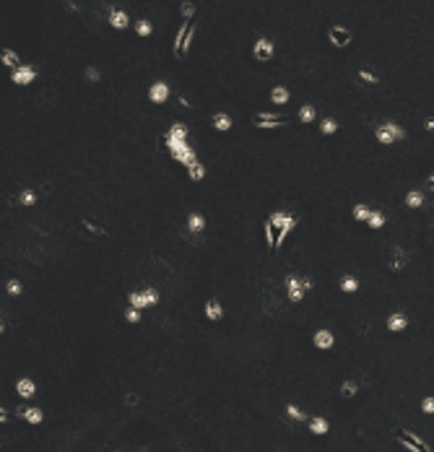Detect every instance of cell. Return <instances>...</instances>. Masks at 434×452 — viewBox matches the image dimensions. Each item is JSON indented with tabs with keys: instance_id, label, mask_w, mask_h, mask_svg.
<instances>
[{
	"instance_id": "cell-1",
	"label": "cell",
	"mask_w": 434,
	"mask_h": 452,
	"mask_svg": "<svg viewBox=\"0 0 434 452\" xmlns=\"http://www.w3.org/2000/svg\"><path fill=\"white\" fill-rule=\"evenodd\" d=\"M268 221L273 224L276 229H278V239H276V250H281V244H284V239L289 237L296 229V216H291V213H286V211H276V213H270L268 216Z\"/></svg>"
},
{
	"instance_id": "cell-2",
	"label": "cell",
	"mask_w": 434,
	"mask_h": 452,
	"mask_svg": "<svg viewBox=\"0 0 434 452\" xmlns=\"http://www.w3.org/2000/svg\"><path fill=\"white\" fill-rule=\"evenodd\" d=\"M375 138L382 146H393V143H398V141H403L405 138V130L401 125H395V122H382V125H377L375 127Z\"/></svg>"
},
{
	"instance_id": "cell-3",
	"label": "cell",
	"mask_w": 434,
	"mask_h": 452,
	"mask_svg": "<svg viewBox=\"0 0 434 452\" xmlns=\"http://www.w3.org/2000/svg\"><path fill=\"white\" fill-rule=\"evenodd\" d=\"M273 55H276L273 42L265 39V36L255 39V44H252V58H255L258 62H268V60H273Z\"/></svg>"
},
{
	"instance_id": "cell-4",
	"label": "cell",
	"mask_w": 434,
	"mask_h": 452,
	"mask_svg": "<svg viewBox=\"0 0 434 452\" xmlns=\"http://www.w3.org/2000/svg\"><path fill=\"white\" fill-rule=\"evenodd\" d=\"M34 78H37V68L26 65V62L11 70V84H16V86H29V84H34Z\"/></svg>"
},
{
	"instance_id": "cell-5",
	"label": "cell",
	"mask_w": 434,
	"mask_h": 452,
	"mask_svg": "<svg viewBox=\"0 0 434 452\" xmlns=\"http://www.w3.org/2000/svg\"><path fill=\"white\" fill-rule=\"evenodd\" d=\"M328 42L333 47H348L351 44V29L346 26H330L328 29Z\"/></svg>"
},
{
	"instance_id": "cell-6",
	"label": "cell",
	"mask_w": 434,
	"mask_h": 452,
	"mask_svg": "<svg viewBox=\"0 0 434 452\" xmlns=\"http://www.w3.org/2000/svg\"><path fill=\"white\" fill-rule=\"evenodd\" d=\"M286 291H289V299H291V301H302L304 294H307L302 278H299V275H294V273L286 275Z\"/></svg>"
},
{
	"instance_id": "cell-7",
	"label": "cell",
	"mask_w": 434,
	"mask_h": 452,
	"mask_svg": "<svg viewBox=\"0 0 434 452\" xmlns=\"http://www.w3.org/2000/svg\"><path fill=\"white\" fill-rule=\"evenodd\" d=\"M401 445L405 447V450H413V452H419V450H424V452H429L432 447L427 445V442H424L421 437H416V434H411V431H401Z\"/></svg>"
},
{
	"instance_id": "cell-8",
	"label": "cell",
	"mask_w": 434,
	"mask_h": 452,
	"mask_svg": "<svg viewBox=\"0 0 434 452\" xmlns=\"http://www.w3.org/2000/svg\"><path fill=\"white\" fill-rule=\"evenodd\" d=\"M169 84H164V81H156V84H151V89H148V99H151V104H164V101L169 99Z\"/></svg>"
},
{
	"instance_id": "cell-9",
	"label": "cell",
	"mask_w": 434,
	"mask_h": 452,
	"mask_svg": "<svg viewBox=\"0 0 434 452\" xmlns=\"http://www.w3.org/2000/svg\"><path fill=\"white\" fill-rule=\"evenodd\" d=\"M110 26L112 29H117V31H122V29H128L130 26V16L122 11V8H110Z\"/></svg>"
},
{
	"instance_id": "cell-10",
	"label": "cell",
	"mask_w": 434,
	"mask_h": 452,
	"mask_svg": "<svg viewBox=\"0 0 434 452\" xmlns=\"http://www.w3.org/2000/svg\"><path fill=\"white\" fill-rule=\"evenodd\" d=\"M16 395H19V398H24V400H29V398H34V395H37V385H34L31 377H21V380L16 382Z\"/></svg>"
},
{
	"instance_id": "cell-11",
	"label": "cell",
	"mask_w": 434,
	"mask_h": 452,
	"mask_svg": "<svg viewBox=\"0 0 434 452\" xmlns=\"http://www.w3.org/2000/svg\"><path fill=\"white\" fill-rule=\"evenodd\" d=\"M405 328H408V317H405V312H393V315L387 317V330H390V333H403Z\"/></svg>"
},
{
	"instance_id": "cell-12",
	"label": "cell",
	"mask_w": 434,
	"mask_h": 452,
	"mask_svg": "<svg viewBox=\"0 0 434 452\" xmlns=\"http://www.w3.org/2000/svg\"><path fill=\"white\" fill-rule=\"evenodd\" d=\"M312 343L318 346V348H322V351H328V348H333V343H336V335L330 333V330H318V333L312 335Z\"/></svg>"
},
{
	"instance_id": "cell-13",
	"label": "cell",
	"mask_w": 434,
	"mask_h": 452,
	"mask_svg": "<svg viewBox=\"0 0 434 452\" xmlns=\"http://www.w3.org/2000/svg\"><path fill=\"white\" fill-rule=\"evenodd\" d=\"M211 125H213V130H219V133H227V130H231V117L227 115V112H216L213 117H211Z\"/></svg>"
},
{
	"instance_id": "cell-14",
	"label": "cell",
	"mask_w": 434,
	"mask_h": 452,
	"mask_svg": "<svg viewBox=\"0 0 434 452\" xmlns=\"http://www.w3.org/2000/svg\"><path fill=\"white\" fill-rule=\"evenodd\" d=\"M187 29H190V21H182V24H179V29H177V34H174V42H172V50H174L177 58H182V42H185Z\"/></svg>"
},
{
	"instance_id": "cell-15",
	"label": "cell",
	"mask_w": 434,
	"mask_h": 452,
	"mask_svg": "<svg viewBox=\"0 0 434 452\" xmlns=\"http://www.w3.org/2000/svg\"><path fill=\"white\" fill-rule=\"evenodd\" d=\"M19 416H21L26 423H34V426L44 421V413H42V408H21V411H19Z\"/></svg>"
},
{
	"instance_id": "cell-16",
	"label": "cell",
	"mask_w": 434,
	"mask_h": 452,
	"mask_svg": "<svg viewBox=\"0 0 434 452\" xmlns=\"http://www.w3.org/2000/svg\"><path fill=\"white\" fill-rule=\"evenodd\" d=\"M328 429H330L328 419H322V416H312V419H310V431H312L315 437H322V434H328Z\"/></svg>"
},
{
	"instance_id": "cell-17",
	"label": "cell",
	"mask_w": 434,
	"mask_h": 452,
	"mask_svg": "<svg viewBox=\"0 0 434 452\" xmlns=\"http://www.w3.org/2000/svg\"><path fill=\"white\" fill-rule=\"evenodd\" d=\"M164 143H167V151L172 156L179 153V151H185V149H190L187 141H182V138H174V135H164Z\"/></svg>"
},
{
	"instance_id": "cell-18",
	"label": "cell",
	"mask_w": 434,
	"mask_h": 452,
	"mask_svg": "<svg viewBox=\"0 0 434 452\" xmlns=\"http://www.w3.org/2000/svg\"><path fill=\"white\" fill-rule=\"evenodd\" d=\"M203 312H205V317H208V320H213V322L224 317V307H221V304L216 301V299H208V301H205V309H203Z\"/></svg>"
},
{
	"instance_id": "cell-19",
	"label": "cell",
	"mask_w": 434,
	"mask_h": 452,
	"mask_svg": "<svg viewBox=\"0 0 434 452\" xmlns=\"http://www.w3.org/2000/svg\"><path fill=\"white\" fill-rule=\"evenodd\" d=\"M289 96H291V94H289L286 86H273V89H270V101H273L276 107H284L289 101Z\"/></svg>"
},
{
	"instance_id": "cell-20",
	"label": "cell",
	"mask_w": 434,
	"mask_h": 452,
	"mask_svg": "<svg viewBox=\"0 0 434 452\" xmlns=\"http://www.w3.org/2000/svg\"><path fill=\"white\" fill-rule=\"evenodd\" d=\"M172 159H174V161H179L182 167H190V164H195V161H198V153H195V149H193V146H190V149H185V151L174 153Z\"/></svg>"
},
{
	"instance_id": "cell-21",
	"label": "cell",
	"mask_w": 434,
	"mask_h": 452,
	"mask_svg": "<svg viewBox=\"0 0 434 452\" xmlns=\"http://www.w3.org/2000/svg\"><path fill=\"white\" fill-rule=\"evenodd\" d=\"M0 60H3V65H5V68H11V70L21 65V58H19V52H13V50H8V47H5L3 52H0Z\"/></svg>"
},
{
	"instance_id": "cell-22",
	"label": "cell",
	"mask_w": 434,
	"mask_h": 452,
	"mask_svg": "<svg viewBox=\"0 0 434 452\" xmlns=\"http://www.w3.org/2000/svg\"><path fill=\"white\" fill-rule=\"evenodd\" d=\"M187 229L193 234H201L203 229H205V218H203V213H190L187 216Z\"/></svg>"
},
{
	"instance_id": "cell-23",
	"label": "cell",
	"mask_w": 434,
	"mask_h": 452,
	"mask_svg": "<svg viewBox=\"0 0 434 452\" xmlns=\"http://www.w3.org/2000/svg\"><path fill=\"white\" fill-rule=\"evenodd\" d=\"M289 122V117H278V120H255V127L260 130H273V127H284Z\"/></svg>"
},
{
	"instance_id": "cell-24",
	"label": "cell",
	"mask_w": 434,
	"mask_h": 452,
	"mask_svg": "<svg viewBox=\"0 0 434 452\" xmlns=\"http://www.w3.org/2000/svg\"><path fill=\"white\" fill-rule=\"evenodd\" d=\"M128 301L133 304V307H138V309H146V307H148L146 291H130V294H128Z\"/></svg>"
},
{
	"instance_id": "cell-25",
	"label": "cell",
	"mask_w": 434,
	"mask_h": 452,
	"mask_svg": "<svg viewBox=\"0 0 434 452\" xmlns=\"http://www.w3.org/2000/svg\"><path fill=\"white\" fill-rule=\"evenodd\" d=\"M424 200H427V198H424L421 190H411L408 195H405V206H408V208H421Z\"/></svg>"
},
{
	"instance_id": "cell-26",
	"label": "cell",
	"mask_w": 434,
	"mask_h": 452,
	"mask_svg": "<svg viewBox=\"0 0 434 452\" xmlns=\"http://www.w3.org/2000/svg\"><path fill=\"white\" fill-rule=\"evenodd\" d=\"M187 177H190V180H193V182H201V180L205 177V167H203V164H201V161L190 164V167H187Z\"/></svg>"
},
{
	"instance_id": "cell-27",
	"label": "cell",
	"mask_w": 434,
	"mask_h": 452,
	"mask_svg": "<svg viewBox=\"0 0 434 452\" xmlns=\"http://www.w3.org/2000/svg\"><path fill=\"white\" fill-rule=\"evenodd\" d=\"M315 117H318L315 107H312V104H302V109H299V122L310 125V122H315Z\"/></svg>"
},
{
	"instance_id": "cell-28",
	"label": "cell",
	"mask_w": 434,
	"mask_h": 452,
	"mask_svg": "<svg viewBox=\"0 0 434 452\" xmlns=\"http://www.w3.org/2000/svg\"><path fill=\"white\" fill-rule=\"evenodd\" d=\"M320 133H322V135L338 133V122H336L333 117H322V120H320Z\"/></svg>"
},
{
	"instance_id": "cell-29",
	"label": "cell",
	"mask_w": 434,
	"mask_h": 452,
	"mask_svg": "<svg viewBox=\"0 0 434 452\" xmlns=\"http://www.w3.org/2000/svg\"><path fill=\"white\" fill-rule=\"evenodd\" d=\"M341 291H343V294H354V291H359V281L354 278V275H343V278H341Z\"/></svg>"
},
{
	"instance_id": "cell-30",
	"label": "cell",
	"mask_w": 434,
	"mask_h": 452,
	"mask_svg": "<svg viewBox=\"0 0 434 452\" xmlns=\"http://www.w3.org/2000/svg\"><path fill=\"white\" fill-rule=\"evenodd\" d=\"M19 203H21V206H26V208H31L34 203H37V192H34L31 187L21 190V195H19Z\"/></svg>"
},
{
	"instance_id": "cell-31",
	"label": "cell",
	"mask_w": 434,
	"mask_h": 452,
	"mask_svg": "<svg viewBox=\"0 0 434 452\" xmlns=\"http://www.w3.org/2000/svg\"><path fill=\"white\" fill-rule=\"evenodd\" d=\"M21 291H24V283L19 278H11L5 283V294H8V297H21Z\"/></svg>"
},
{
	"instance_id": "cell-32",
	"label": "cell",
	"mask_w": 434,
	"mask_h": 452,
	"mask_svg": "<svg viewBox=\"0 0 434 452\" xmlns=\"http://www.w3.org/2000/svg\"><path fill=\"white\" fill-rule=\"evenodd\" d=\"M151 31H153V26H151L148 18H141V21H135V34H138V36H151Z\"/></svg>"
},
{
	"instance_id": "cell-33",
	"label": "cell",
	"mask_w": 434,
	"mask_h": 452,
	"mask_svg": "<svg viewBox=\"0 0 434 452\" xmlns=\"http://www.w3.org/2000/svg\"><path fill=\"white\" fill-rule=\"evenodd\" d=\"M356 392H359V385L354 380H346V382L341 385V395H343V398H354Z\"/></svg>"
},
{
	"instance_id": "cell-34",
	"label": "cell",
	"mask_w": 434,
	"mask_h": 452,
	"mask_svg": "<svg viewBox=\"0 0 434 452\" xmlns=\"http://www.w3.org/2000/svg\"><path fill=\"white\" fill-rule=\"evenodd\" d=\"M369 229H382L385 226V213L382 211H372V216H369Z\"/></svg>"
},
{
	"instance_id": "cell-35",
	"label": "cell",
	"mask_w": 434,
	"mask_h": 452,
	"mask_svg": "<svg viewBox=\"0 0 434 452\" xmlns=\"http://www.w3.org/2000/svg\"><path fill=\"white\" fill-rule=\"evenodd\" d=\"M195 11H198L195 3H190V0H185V3L179 5V13H182L185 21H193V18H195Z\"/></svg>"
},
{
	"instance_id": "cell-36",
	"label": "cell",
	"mask_w": 434,
	"mask_h": 452,
	"mask_svg": "<svg viewBox=\"0 0 434 452\" xmlns=\"http://www.w3.org/2000/svg\"><path fill=\"white\" fill-rule=\"evenodd\" d=\"M193 39H195V21L190 24V29H187V34H185V42H182V58L190 52V47H193Z\"/></svg>"
},
{
	"instance_id": "cell-37",
	"label": "cell",
	"mask_w": 434,
	"mask_h": 452,
	"mask_svg": "<svg viewBox=\"0 0 434 452\" xmlns=\"http://www.w3.org/2000/svg\"><path fill=\"white\" fill-rule=\"evenodd\" d=\"M286 416L291 419V421H304V419H307L304 413H302V408H299V405H294V403L286 405Z\"/></svg>"
},
{
	"instance_id": "cell-38",
	"label": "cell",
	"mask_w": 434,
	"mask_h": 452,
	"mask_svg": "<svg viewBox=\"0 0 434 452\" xmlns=\"http://www.w3.org/2000/svg\"><path fill=\"white\" fill-rule=\"evenodd\" d=\"M167 135H174V138H182V141H187V127H185V122H174L167 130Z\"/></svg>"
},
{
	"instance_id": "cell-39",
	"label": "cell",
	"mask_w": 434,
	"mask_h": 452,
	"mask_svg": "<svg viewBox=\"0 0 434 452\" xmlns=\"http://www.w3.org/2000/svg\"><path fill=\"white\" fill-rule=\"evenodd\" d=\"M84 229L88 234H94V237H107V229H102V226H96L94 221H88V218H84Z\"/></svg>"
},
{
	"instance_id": "cell-40",
	"label": "cell",
	"mask_w": 434,
	"mask_h": 452,
	"mask_svg": "<svg viewBox=\"0 0 434 452\" xmlns=\"http://www.w3.org/2000/svg\"><path fill=\"white\" fill-rule=\"evenodd\" d=\"M141 317H143V309L133 307V304H130L128 309H125V320H128V322H133V325H135V322H141Z\"/></svg>"
},
{
	"instance_id": "cell-41",
	"label": "cell",
	"mask_w": 434,
	"mask_h": 452,
	"mask_svg": "<svg viewBox=\"0 0 434 452\" xmlns=\"http://www.w3.org/2000/svg\"><path fill=\"white\" fill-rule=\"evenodd\" d=\"M273 224L270 221H265V226H263V232H265V242H268V250H276V237H273Z\"/></svg>"
},
{
	"instance_id": "cell-42",
	"label": "cell",
	"mask_w": 434,
	"mask_h": 452,
	"mask_svg": "<svg viewBox=\"0 0 434 452\" xmlns=\"http://www.w3.org/2000/svg\"><path fill=\"white\" fill-rule=\"evenodd\" d=\"M403 265H405V252H403V250H395L393 260H390V268H393V271H401Z\"/></svg>"
},
{
	"instance_id": "cell-43",
	"label": "cell",
	"mask_w": 434,
	"mask_h": 452,
	"mask_svg": "<svg viewBox=\"0 0 434 452\" xmlns=\"http://www.w3.org/2000/svg\"><path fill=\"white\" fill-rule=\"evenodd\" d=\"M351 213H354V218H356V221H369L372 211H369L367 206H354V211H351Z\"/></svg>"
},
{
	"instance_id": "cell-44",
	"label": "cell",
	"mask_w": 434,
	"mask_h": 452,
	"mask_svg": "<svg viewBox=\"0 0 434 452\" xmlns=\"http://www.w3.org/2000/svg\"><path fill=\"white\" fill-rule=\"evenodd\" d=\"M359 81H364V84H367V86H375V84H377V76H375V73H372V70L361 68V70H359Z\"/></svg>"
},
{
	"instance_id": "cell-45",
	"label": "cell",
	"mask_w": 434,
	"mask_h": 452,
	"mask_svg": "<svg viewBox=\"0 0 434 452\" xmlns=\"http://www.w3.org/2000/svg\"><path fill=\"white\" fill-rule=\"evenodd\" d=\"M84 78L91 81V84H99V81H102V73H99L96 68H86V70H84Z\"/></svg>"
},
{
	"instance_id": "cell-46",
	"label": "cell",
	"mask_w": 434,
	"mask_h": 452,
	"mask_svg": "<svg viewBox=\"0 0 434 452\" xmlns=\"http://www.w3.org/2000/svg\"><path fill=\"white\" fill-rule=\"evenodd\" d=\"M421 411L429 413V416H434V395H427V398L421 400Z\"/></svg>"
},
{
	"instance_id": "cell-47",
	"label": "cell",
	"mask_w": 434,
	"mask_h": 452,
	"mask_svg": "<svg viewBox=\"0 0 434 452\" xmlns=\"http://www.w3.org/2000/svg\"><path fill=\"white\" fill-rule=\"evenodd\" d=\"M143 291H146L148 307H153V304H159V291H156V289H143Z\"/></svg>"
},
{
	"instance_id": "cell-48",
	"label": "cell",
	"mask_w": 434,
	"mask_h": 452,
	"mask_svg": "<svg viewBox=\"0 0 434 452\" xmlns=\"http://www.w3.org/2000/svg\"><path fill=\"white\" fill-rule=\"evenodd\" d=\"M125 405H128V408L138 405V395H135V392H128V395H125Z\"/></svg>"
},
{
	"instance_id": "cell-49",
	"label": "cell",
	"mask_w": 434,
	"mask_h": 452,
	"mask_svg": "<svg viewBox=\"0 0 434 452\" xmlns=\"http://www.w3.org/2000/svg\"><path fill=\"white\" fill-rule=\"evenodd\" d=\"M424 130H427V133H434V117L424 120Z\"/></svg>"
},
{
	"instance_id": "cell-50",
	"label": "cell",
	"mask_w": 434,
	"mask_h": 452,
	"mask_svg": "<svg viewBox=\"0 0 434 452\" xmlns=\"http://www.w3.org/2000/svg\"><path fill=\"white\" fill-rule=\"evenodd\" d=\"M302 283H304V291H312V286H315L310 275H304V278H302Z\"/></svg>"
},
{
	"instance_id": "cell-51",
	"label": "cell",
	"mask_w": 434,
	"mask_h": 452,
	"mask_svg": "<svg viewBox=\"0 0 434 452\" xmlns=\"http://www.w3.org/2000/svg\"><path fill=\"white\" fill-rule=\"evenodd\" d=\"M8 419H11V416H8V411H5V405H3V408H0V421H3V423H5Z\"/></svg>"
},
{
	"instance_id": "cell-52",
	"label": "cell",
	"mask_w": 434,
	"mask_h": 452,
	"mask_svg": "<svg viewBox=\"0 0 434 452\" xmlns=\"http://www.w3.org/2000/svg\"><path fill=\"white\" fill-rule=\"evenodd\" d=\"M65 8H68V11H78V5L73 3V0H65Z\"/></svg>"
},
{
	"instance_id": "cell-53",
	"label": "cell",
	"mask_w": 434,
	"mask_h": 452,
	"mask_svg": "<svg viewBox=\"0 0 434 452\" xmlns=\"http://www.w3.org/2000/svg\"><path fill=\"white\" fill-rule=\"evenodd\" d=\"M427 187H429V190H434V182H432V184H427Z\"/></svg>"
},
{
	"instance_id": "cell-54",
	"label": "cell",
	"mask_w": 434,
	"mask_h": 452,
	"mask_svg": "<svg viewBox=\"0 0 434 452\" xmlns=\"http://www.w3.org/2000/svg\"><path fill=\"white\" fill-rule=\"evenodd\" d=\"M432 182H434V174H432V177H429V184H432Z\"/></svg>"
}]
</instances>
